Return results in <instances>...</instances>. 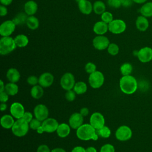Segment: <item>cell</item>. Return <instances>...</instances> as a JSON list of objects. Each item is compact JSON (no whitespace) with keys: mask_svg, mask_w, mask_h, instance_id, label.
<instances>
[{"mask_svg":"<svg viewBox=\"0 0 152 152\" xmlns=\"http://www.w3.org/2000/svg\"><path fill=\"white\" fill-rule=\"evenodd\" d=\"M137 56L138 60L142 63H147L152 60V48L145 46L137 51Z\"/></svg>","mask_w":152,"mask_h":152,"instance_id":"8fae6325","label":"cell"},{"mask_svg":"<svg viewBox=\"0 0 152 152\" xmlns=\"http://www.w3.org/2000/svg\"><path fill=\"white\" fill-rule=\"evenodd\" d=\"M9 95L4 91L0 92V101L1 103H5L8 100Z\"/></svg>","mask_w":152,"mask_h":152,"instance_id":"ee69618b","label":"cell"},{"mask_svg":"<svg viewBox=\"0 0 152 152\" xmlns=\"http://www.w3.org/2000/svg\"><path fill=\"white\" fill-rule=\"evenodd\" d=\"M119 87L121 90L124 93L132 94L138 88V82L136 78L131 75H124L119 80Z\"/></svg>","mask_w":152,"mask_h":152,"instance_id":"7a4b0ae2","label":"cell"},{"mask_svg":"<svg viewBox=\"0 0 152 152\" xmlns=\"http://www.w3.org/2000/svg\"><path fill=\"white\" fill-rule=\"evenodd\" d=\"M26 14V13L24 14V13H20V14H18L15 17V18H14V20H12V21L15 23V24L16 25H18V24H22L23 23V22L26 23V20H27V17H26V15H25Z\"/></svg>","mask_w":152,"mask_h":152,"instance_id":"d590c367","label":"cell"},{"mask_svg":"<svg viewBox=\"0 0 152 152\" xmlns=\"http://www.w3.org/2000/svg\"><path fill=\"white\" fill-rule=\"evenodd\" d=\"M54 77L50 72H44L39 77V84L43 88L50 87L53 83Z\"/></svg>","mask_w":152,"mask_h":152,"instance_id":"e0dca14e","label":"cell"},{"mask_svg":"<svg viewBox=\"0 0 152 152\" xmlns=\"http://www.w3.org/2000/svg\"><path fill=\"white\" fill-rule=\"evenodd\" d=\"M16 24L12 20H6L0 26V34L2 37L10 36L15 29Z\"/></svg>","mask_w":152,"mask_h":152,"instance_id":"9c48e42d","label":"cell"},{"mask_svg":"<svg viewBox=\"0 0 152 152\" xmlns=\"http://www.w3.org/2000/svg\"><path fill=\"white\" fill-rule=\"evenodd\" d=\"M7 78L11 83H15L18 82L20 78V72L14 68H10L7 72Z\"/></svg>","mask_w":152,"mask_h":152,"instance_id":"7402d4cb","label":"cell"},{"mask_svg":"<svg viewBox=\"0 0 152 152\" xmlns=\"http://www.w3.org/2000/svg\"><path fill=\"white\" fill-rule=\"evenodd\" d=\"M140 13L147 18L152 17V2L144 3L140 8Z\"/></svg>","mask_w":152,"mask_h":152,"instance_id":"4316f807","label":"cell"},{"mask_svg":"<svg viewBox=\"0 0 152 152\" xmlns=\"http://www.w3.org/2000/svg\"><path fill=\"white\" fill-rule=\"evenodd\" d=\"M107 52L110 55L112 56H115L118 54L119 51V48L117 44L115 43H110L109 45L107 48Z\"/></svg>","mask_w":152,"mask_h":152,"instance_id":"836d02e7","label":"cell"},{"mask_svg":"<svg viewBox=\"0 0 152 152\" xmlns=\"http://www.w3.org/2000/svg\"><path fill=\"white\" fill-rule=\"evenodd\" d=\"M71 126L65 123L60 124L56 130L57 135L61 138L66 137L70 133Z\"/></svg>","mask_w":152,"mask_h":152,"instance_id":"cb8c5ba5","label":"cell"},{"mask_svg":"<svg viewBox=\"0 0 152 152\" xmlns=\"http://www.w3.org/2000/svg\"><path fill=\"white\" fill-rule=\"evenodd\" d=\"M29 127V124L23 118H20L15 121L11 130L14 135L22 137L27 134Z\"/></svg>","mask_w":152,"mask_h":152,"instance_id":"277c9868","label":"cell"},{"mask_svg":"<svg viewBox=\"0 0 152 152\" xmlns=\"http://www.w3.org/2000/svg\"><path fill=\"white\" fill-rule=\"evenodd\" d=\"M135 26L139 31H145L149 27V22L147 17L143 15H140L136 19Z\"/></svg>","mask_w":152,"mask_h":152,"instance_id":"44dd1931","label":"cell"},{"mask_svg":"<svg viewBox=\"0 0 152 152\" xmlns=\"http://www.w3.org/2000/svg\"><path fill=\"white\" fill-rule=\"evenodd\" d=\"M106 10V5L102 1H96L93 5V11L96 14L102 15Z\"/></svg>","mask_w":152,"mask_h":152,"instance_id":"f1b7e54d","label":"cell"},{"mask_svg":"<svg viewBox=\"0 0 152 152\" xmlns=\"http://www.w3.org/2000/svg\"><path fill=\"white\" fill-rule=\"evenodd\" d=\"M43 87H42L41 86L36 85L32 87L30 90V94L31 97L35 99H40L44 93Z\"/></svg>","mask_w":152,"mask_h":152,"instance_id":"484cf974","label":"cell"},{"mask_svg":"<svg viewBox=\"0 0 152 152\" xmlns=\"http://www.w3.org/2000/svg\"><path fill=\"white\" fill-rule=\"evenodd\" d=\"M132 135L131 129L127 125L120 126L115 132L116 139L121 141H126L129 140Z\"/></svg>","mask_w":152,"mask_h":152,"instance_id":"52a82bcc","label":"cell"},{"mask_svg":"<svg viewBox=\"0 0 152 152\" xmlns=\"http://www.w3.org/2000/svg\"><path fill=\"white\" fill-rule=\"evenodd\" d=\"M10 113L14 118L18 119L22 118L25 113V109L21 103L19 102H14L12 103L10 106Z\"/></svg>","mask_w":152,"mask_h":152,"instance_id":"9a60e30c","label":"cell"},{"mask_svg":"<svg viewBox=\"0 0 152 152\" xmlns=\"http://www.w3.org/2000/svg\"><path fill=\"white\" fill-rule=\"evenodd\" d=\"M14 122V117L11 115H4L1 118V125L5 129L12 128Z\"/></svg>","mask_w":152,"mask_h":152,"instance_id":"603a6c76","label":"cell"},{"mask_svg":"<svg viewBox=\"0 0 152 152\" xmlns=\"http://www.w3.org/2000/svg\"><path fill=\"white\" fill-rule=\"evenodd\" d=\"M33 113L35 118L40 121H43L47 119L49 116V110L48 107L43 104L36 105L34 108Z\"/></svg>","mask_w":152,"mask_h":152,"instance_id":"4fadbf2b","label":"cell"},{"mask_svg":"<svg viewBox=\"0 0 152 152\" xmlns=\"http://www.w3.org/2000/svg\"><path fill=\"white\" fill-rule=\"evenodd\" d=\"M75 1H77V3H78V2H79V1H81V0H75Z\"/></svg>","mask_w":152,"mask_h":152,"instance_id":"680465c9","label":"cell"},{"mask_svg":"<svg viewBox=\"0 0 152 152\" xmlns=\"http://www.w3.org/2000/svg\"><path fill=\"white\" fill-rule=\"evenodd\" d=\"M147 0H133L134 2L136 3V4H144Z\"/></svg>","mask_w":152,"mask_h":152,"instance_id":"6f0895ef","label":"cell"},{"mask_svg":"<svg viewBox=\"0 0 152 152\" xmlns=\"http://www.w3.org/2000/svg\"><path fill=\"white\" fill-rule=\"evenodd\" d=\"M80 114L83 116H87L88 113H89V110H88V109L87 107H82L80 110Z\"/></svg>","mask_w":152,"mask_h":152,"instance_id":"c3c4849f","label":"cell"},{"mask_svg":"<svg viewBox=\"0 0 152 152\" xmlns=\"http://www.w3.org/2000/svg\"><path fill=\"white\" fill-rule=\"evenodd\" d=\"M8 13V10L6 6L1 5H0V15L1 17L5 16Z\"/></svg>","mask_w":152,"mask_h":152,"instance_id":"7dc6e473","label":"cell"},{"mask_svg":"<svg viewBox=\"0 0 152 152\" xmlns=\"http://www.w3.org/2000/svg\"><path fill=\"white\" fill-rule=\"evenodd\" d=\"M36 132H37L38 134H43V133L45 132L43 126H42V125H41L40 126H39V127L36 129Z\"/></svg>","mask_w":152,"mask_h":152,"instance_id":"11a10c76","label":"cell"},{"mask_svg":"<svg viewBox=\"0 0 152 152\" xmlns=\"http://www.w3.org/2000/svg\"><path fill=\"white\" fill-rule=\"evenodd\" d=\"M132 69V65L128 62L124 63L120 67V71L123 76L131 75Z\"/></svg>","mask_w":152,"mask_h":152,"instance_id":"1f68e13d","label":"cell"},{"mask_svg":"<svg viewBox=\"0 0 152 152\" xmlns=\"http://www.w3.org/2000/svg\"><path fill=\"white\" fill-rule=\"evenodd\" d=\"M13 0H0V2L1 5H5V6H8L10 5Z\"/></svg>","mask_w":152,"mask_h":152,"instance_id":"f907efd6","label":"cell"},{"mask_svg":"<svg viewBox=\"0 0 152 152\" xmlns=\"http://www.w3.org/2000/svg\"><path fill=\"white\" fill-rule=\"evenodd\" d=\"M86 152H97V150L94 147H88L86 149Z\"/></svg>","mask_w":152,"mask_h":152,"instance_id":"816d5d0a","label":"cell"},{"mask_svg":"<svg viewBox=\"0 0 152 152\" xmlns=\"http://www.w3.org/2000/svg\"><path fill=\"white\" fill-rule=\"evenodd\" d=\"M90 124L96 130L99 129L104 125V118L102 113L99 112H94L92 113L90 116Z\"/></svg>","mask_w":152,"mask_h":152,"instance_id":"7c38bea8","label":"cell"},{"mask_svg":"<svg viewBox=\"0 0 152 152\" xmlns=\"http://www.w3.org/2000/svg\"><path fill=\"white\" fill-rule=\"evenodd\" d=\"M59 125L57 120L52 118H48L42 121V126H43L45 132L48 133H52L56 131Z\"/></svg>","mask_w":152,"mask_h":152,"instance_id":"5bb4252c","label":"cell"},{"mask_svg":"<svg viewBox=\"0 0 152 152\" xmlns=\"http://www.w3.org/2000/svg\"><path fill=\"white\" fill-rule=\"evenodd\" d=\"M73 90L77 94H83L87 90V86L86 83L83 81H78L75 83Z\"/></svg>","mask_w":152,"mask_h":152,"instance_id":"4dcf8cb0","label":"cell"},{"mask_svg":"<svg viewBox=\"0 0 152 152\" xmlns=\"http://www.w3.org/2000/svg\"><path fill=\"white\" fill-rule=\"evenodd\" d=\"M109 31L115 34H119L124 33L126 28L125 22L121 19H115L108 24Z\"/></svg>","mask_w":152,"mask_h":152,"instance_id":"8992f818","label":"cell"},{"mask_svg":"<svg viewBox=\"0 0 152 152\" xmlns=\"http://www.w3.org/2000/svg\"><path fill=\"white\" fill-rule=\"evenodd\" d=\"M71 152H86V149L81 146H76L72 150Z\"/></svg>","mask_w":152,"mask_h":152,"instance_id":"681fc988","label":"cell"},{"mask_svg":"<svg viewBox=\"0 0 152 152\" xmlns=\"http://www.w3.org/2000/svg\"><path fill=\"white\" fill-rule=\"evenodd\" d=\"M122 6L124 7H129L131 6L134 2L133 0H121Z\"/></svg>","mask_w":152,"mask_h":152,"instance_id":"bcb514c9","label":"cell"},{"mask_svg":"<svg viewBox=\"0 0 152 152\" xmlns=\"http://www.w3.org/2000/svg\"><path fill=\"white\" fill-rule=\"evenodd\" d=\"M22 118L29 124L31 122V121L33 119V114L31 112H25V113H24Z\"/></svg>","mask_w":152,"mask_h":152,"instance_id":"7bdbcfd3","label":"cell"},{"mask_svg":"<svg viewBox=\"0 0 152 152\" xmlns=\"http://www.w3.org/2000/svg\"><path fill=\"white\" fill-rule=\"evenodd\" d=\"M96 132L99 136L104 138H109L111 135V131L110 128L105 125H104L101 128L97 129Z\"/></svg>","mask_w":152,"mask_h":152,"instance_id":"d6a6232c","label":"cell"},{"mask_svg":"<svg viewBox=\"0 0 152 152\" xmlns=\"http://www.w3.org/2000/svg\"><path fill=\"white\" fill-rule=\"evenodd\" d=\"M27 82L28 84L34 86L39 83V78L35 75H31L27 78Z\"/></svg>","mask_w":152,"mask_h":152,"instance_id":"b9f144b4","label":"cell"},{"mask_svg":"<svg viewBox=\"0 0 152 152\" xmlns=\"http://www.w3.org/2000/svg\"><path fill=\"white\" fill-rule=\"evenodd\" d=\"M14 40L17 46L19 48L26 47L28 44L29 42L27 36L23 34H20L16 36L14 38Z\"/></svg>","mask_w":152,"mask_h":152,"instance_id":"83f0119b","label":"cell"},{"mask_svg":"<svg viewBox=\"0 0 152 152\" xmlns=\"http://www.w3.org/2000/svg\"><path fill=\"white\" fill-rule=\"evenodd\" d=\"M42 121H39V119H37V118H33L31 122L29 123V126L31 129H33V130H36L39 126H40L42 125V122H41Z\"/></svg>","mask_w":152,"mask_h":152,"instance_id":"8d00e7d4","label":"cell"},{"mask_svg":"<svg viewBox=\"0 0 152 152\" xmlns=\"http://www.w3.org/2000/svg\"><path fill=\"white\" fill-rule=\"evenodd\" d=\"M14 39L10 37H2L0 39V54L6 55L15 49L17 48Z\"/></svg>","mask_w":152,"mask_h":152,"instance_id":"3957f363","label":"cell"},{"mask_svg":"<svg viewBox=\"0 0 152 152\" xmlns=\"http://www.w3.org/2000/svg\"><path fill=\"white\" fill-rule=\"evenodd\" d=\"M107 5L113 8H118L122 6L121 0H107Z\"/></svg>","mask_w":152,"mask_h":152,"instance_id":"60d3db41","label":"cell"},{"mask_svg":"<svg viewBox=\"0 0 152 152\" xmlns=\"http://www.w3.org/2000/svg\"><path fill=\"white\" fill-rule=\"evenodd\" d=\"M37 152H51V151L47 145L42 144L38 147Z\"/></svg>","mask_w":152,"mask_h":152,"instance_id":"f6af8a7d","label":"cell"},{"mask_svg":"<svg viewBox=\"0 0 152 152\" xmlns=\"http://www.w3.org/2000/svg\"><path fill=\"white\" fill-rule=\"evenodd\" d=\"M83 116L80 113L75 112L72 113L69 118V125L71 128L77 129L83 124Z\"/></svg>","mask_w":152,"mask_h":152,"instance_id":"2e32d148","label":"cell"},{"mask_svg":"<svg viewBox=\"0 0 152 152\" xmlns=\"http://www.w3.org/2000/svg\"><path fill=\"white\" fill-rule=\"evenodd\" d=\"M4 90H5V85H4V82L2 81V80H1V81H0V92L4 91Z\"/></svg>","mask_w":152,"mask_h":152,"instance_id":"9f6ffc18","label":"cell"},{"mask_svg":"<svg viewBox=\"0 0 152 152\" xmlns=\"http://www.w3.org/2000/svg\"><path fill=\"white\" fill-rule=\"evenodd\" d=\"M80 11L86 15L90 14L93 11V5L89 0H81L78 2Z\"/></svg>","mask_w":152,"mask_h":152,"instance_id":"ac0fdd59","label":"cell"},{"mask_svg":"<svg viewBox=\"0 0 152 152\" xmlns=\"http://www.w3.org/2000/svg\"><path fill=\"white\" fill-rule=\"evenodd\" d=\"M104 81L103 74L99 71L90 74L88 77V83L90 86L93 88H99L102 86Z\"/></svg>","mask_w":152,"mask_h":152,"instance_id":"5b68a950","label":"cell"},{"mask_svg":"<svg viewBox=\"0 0 152 152\" xmlns=\"http://www.w3.org/2000/svg\"><path fill=\"white\" fill-rule=\"evenodd\" d=\"M5 91L9 96H14L18 92V86L14 83H8L5 85Z\"/></svg>","mask_w":152,"mask_h":152,"instance_id":"f546056e","label":"cell"},{"mask_svg":"<svg viewBox=\"0 0 152 152\" xmlns=\"http://www.w3.org/2000/svg\"><path fill=\"white\" fill-rule=\"evenodd\" d=\"M101 19L102 21L107 24H109L114 20L112 14L109 11H104L101 15Z\"/></svg>","mask_w":152,"mask_h":152,"instance_id":"e575fe53","label":"cell"},{"mask_svg":"<svg viewBox=\"0 0 152 152\" xmlns=\"http://www.w3.org/2000/svg\"><path fill=\"white\" fill-rule=\"evenodd\" d=\"M110 44L109 39L103 35H97L93 40L94 48L99 50H103L107 48Z\"/></svg>","mask_w":152,"mask_h":152,"instance_id":"30bf717a","label":"cell"},{"mask_svg":"<svg viewBox=\"0 0 152 152\" xmlns=\"http://www.w3.org/2000/svg\"><path fill=\"white\" fill-rule=\"evenodd\" d=\"M7 108V105L5 103H1V105H0V109L2 112L5 110Z\"/></svg>","mask_w":152,"mask_h":152,"instance_id":"db71d44e","label":"cell"},{"mask_svg":"<svg viewBox=\"0 0 152 152\" xmlns=\"http://www.w3.org/2000/svg\"><path fill=\"white\" fill-rule=\"evenodd\" d=\"M75 84V77L71 72L65 73L60 80V84L61 87L65 90H72Z\"/></svg>","mask_w":152,"mask_h":152,"instance_id":"ba28073f","label":"cell"},{"mask_svg":"<svg viewBox=\"0 0 152 152\" xmlns=\"http://www.w3.org/2000/svg\"><path fill=\"white\" fill-rule=\"evenodd\" d=\"M76 93L75 92L72 90H67L65 94V99L69 101V102H72L75 100V96H76Z\"/></svg>","mask_w":152,"mask_h":152,"instance_id":"ab89813d","label":"cell"},{"mask_svg":"<svg viewBox=\"0 0 152 152\" xmlns=\"http://www.w3.org/2000/svg\"><path fill=\"white\" fill-rule=\"evenodd\" d=\"M26 24L30 30H34L38 28L39 26V21L37 17L34 15L28 16L27 18Z\"/></svg>","mask_w":152,"mask_h":152,"instance_id":"d4e9b609","label":"cell"},{"mask_svg":"<svg viewBox=\"0 0 152 152\" xmlns=\"http://www.w3.org/2000/svg\"><path fill=\"white\" fill-rule=\"evenodd\" d=\"M51 152H66V151L62 148H55L52 150Z\"/></svg>","mask_w":152,"mask_h":152,"instance_id":"f5cc1de1","label":"cell"},{"mask_svg":"<svg viewBox=\"0 0 152 152\" xmlns=\"http://www.w3.org/2000/svg\"><path fill=\"white\" fill-rule=\"evenodd\" d=\"M93 30L97 35H103L109 30L108 24L103 21H97L94 24Z\"/></svg>","mask_w":152,"mask_h":152,"instance_id":"ffe728a7","label":"cell"},{"mask_svg":"<svg viewBox=\"0 0 152 152\" xmlns=\"http://www.w3.org/2000/svg\"><path fill=\"white\" fill-rule=\"evenodd\" d=\"M100 152H115V147L110 144H105L100 148Z\"/></svg>","mask_w":152,"mask_h":152,"instance_id":"f35d334b","label":"cell"},{"mask_svg":"<svg viewBox=\"0 0 152 152\" xmlns=\"http://www.w3.org/2000/svg\"><path fill=\"white\" fill-rule=\"evenodd\" d=\"M85 70L87 73L90 74L96 71V65L93 62H87L85 65Z\"/></svg>","mask_w":152,"mask_h":152,"instance_id":"74e56055","label":"cell"},{"mask_svg":"<svg viewBox=\"0 0 152 152\" xmlns=\"http://www.w3.org/2000/svg\"><path fill=\"white\" fill-rule=\"evenodd\" d=\"M76 135L78 138L83 141L90 140L97 141L99 137L96 132V129L90 124H83L80 126L76 131Z\"/></svg>","mask_w":152,"mask_h":152,"instance_id":"6da1fadb","label":"cell"},{"mask_svg":"<svg viewBox=\"0 0 152 152\" xmlns=\"http://www.w3.org/2000/svg\"><path fill=\"white\" fill-rule=\"evenodd\" d=\"M24 10L28 16L34 15L38 10L37 4L33 0H29L24 4Z\"/></svg>","mask_w":152,"mask_h":152,"instance_id":"d6986e66","label":"cell"}]
</instances>
